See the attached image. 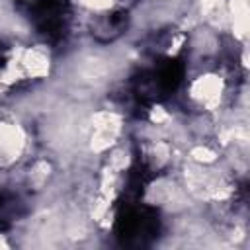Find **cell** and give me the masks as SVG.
Segmentation results:
<instances>
[{
  "mask_svg": "<svg viewBox=\"0 0 250 250\" xmlns=\"http://www.w3.org/2000/svg\"><path fill=\"white\" fill-rule=\"evenodd\" d=\"M66 0H31V18L49 41H59L64 35Z\"/></svg>",
  "mask_w": 250,
  "mask_h": 250,
  "instance_id": "6da1fadb",
  "label": "cell"
},
{
  "mask_svg": "<svg viewBox=\"0 0 250 250\" xmlns=\"http://www.w3.org/2000/svg\"><path fill=\"white\" fill-rule=\"evenodd\" d=\"M125 25H127V14L125 12H113V14H109V16H105L102 21H98V25H96V35H100V33H105V41L107 39H113L115 35H119L123 29H125Z\"/></svg>",
  "mask_w": 250,
  "mask_h": 250,
  "instance_id": "7a4b0ae2",
  "label": "cell"
},
{
  "mask_svg": "<svg viewBox=\"0 0 250 250\" xmlns=\"http://www.w3.org/2000/svg\"><path fill=\"white\" fill-rule=\"evenodd\" d=\"M0 207H2V195H0Z\"/></svg>",
  "mask_w": 250,
  "mask_h": 250,
  "instance_id": "3957f363",
  "label": "cell"
}]
</instances>
